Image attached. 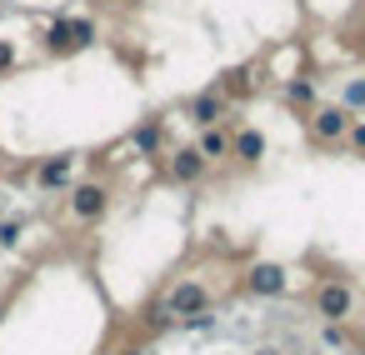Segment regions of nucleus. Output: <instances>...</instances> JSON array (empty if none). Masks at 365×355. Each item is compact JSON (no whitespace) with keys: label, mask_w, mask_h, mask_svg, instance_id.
Returning <instances> with one entry per match:
<instances>
[{"label":"nucleus","mask_w":365,"mask_h":355,"mask_svg":"<svg viewBox=\"0 0 365 355\" xmlns=\"http://www.w3.org/2000/svg\"><path fill=\"white\" fill-rule=\"evenodd\" d=\"M66 210H71V220H81V225L101 220V215L110 210V185H106V180H81V185H71Z\"/></svg>","instance_id":"3"},{"label":"nucleus","mask_w":365,"mask_h":355,"mask_svg":"<svg viewBox=\"0 0 365 355\" xmlns=\"http://www.w3.org/2000/svg\"><path fill=\"white\" fill-rule=\"evenodd\" d=\"M175 330H215V305H210V310H200V315H185Z\"/></svg>","instance_id":"18"},{"label":"nucleus","mask_w":365,"mask_h":355,"mask_svg":"<svg viewBox=\"0 0 365 355\" xmlns=\"http://www.w3.org/2000/svg\"><path fill=\"white\" fill-rule=\"evenodd\" d=\"M106 355H115V350H106Z\"/></svg>","instance_id":"26"},{"label":"nucleus","mask_w":365,"mask_h":355,"mask_svg":"<svg viewBox=\"0 0 365 355\" xmlns=\"http://www.w3.org/2000/svg\"><path fill=\"white\" fill-rule=\"evenodd\" d=\"M160 300H165V310H170L175 320L210 310V290H205L195 275H185V280H175V285H165V290H160Z\"/></svg>","instance_id":"4"},{"label":"nucleus","mask_w":365,"mask_h":355,"mask_svg":"<svg viewBox=\"0 0 365 355\" xmlns=\"http://www.w3.org/2000/svg\"><path fill=\"white\" fill-rule=\"evenodd\" d=\"M205 175H210V165H205V155H200L195 145H180V150L165 155V180H175V185H200Z\"/></svg>","instance_id":"7"},{"label":"nucleus","mask_w":365,"mask_h":355,"mask_svg":"<svg viewBox=\"0 0 365 355\" xmlns=\"http://www.w3.org/2000/svg\"><path fill=\"white\" fill-rule=\"evenodd\" d=\"M355 355H365V345H355Z\"/></svg>","instance_id":"24"},{"label":"nucleus","mask_w":365,"mask_h":355,"mask_svg":"<svg viewBox=\"0 0 365 355\" xmlns=\"http://www.w3.org/2000/svg\"><path fill=\"white\" fill-rule=\"evenodd\" d=\"M350 120H355V115H350L345 106H315V110H310V135H315L320 145H340L345 130H350Z\"/></svg>","instance_id":"6"},{"label":"nucleus","mask_w":365,"mask_h":355,"mask_svg":"<svg viewBox=\"0 0 365 355\" xmlns=\"http://www.w3.org/2000/svg\"><path fill=\"white\" fill-rule=\"evenodd\" d=\"M310 305H315V315H320V320L345 325V320L355 315V285H350V280H340V275H320V280H315V290H310Z\"/></svg>","instance_id":"1"},{"label":"nucleus","mask_w":365,"mask_h":355,"mask_svg":"<svg viewBox=\"0 0 365 355\" xmlns=\"http://www.w3.org/2000/svg\"><path fill=\"white\" fill-rule=\"evenodd\" d=\"M115 6H130V0H115Z\"/></svg>","instance_id":"25"},{"label":"nucleus","mask_w":365,"mask_h":355,"mask_svg":"<svg viewBox=\"0 0 365 355\" xmlns=\"http://www.w3.org/2000/svg\"><path fill=\"white\" fill-rule=\"evenodd\" d=\"M320 345H325V350H355V335H350L345 325H330V320H325V325H320Z\"/></svg>","instance_id":"16"},{"label":"nucleus","mask_w":365,"mask_h":355,"mask_svg":"<svg viewBox=\"0 0 365 355\" xmlns=\"http://www.w3.org/2000/svg\"><path fill=\"white\" fill-rule=\"evenodd\" d=\"M160 145H165V120L160 115H150V120H140L130 130V150L135 155H160Z\"/></svg>","instance_id":"13"},{"label":"nucleus","mask_w":365,"mask_h":355,"mask_svg":"<svg viewBox=\"0 0 365 355\" xmlns=\"http://www.w3.org/2000/svg\"><path fill=\"white\" fill-rule=\"evenodd\" d=\"M96 41V21L91 16H66V21H51L46 26V51L51 56H76Z\"/></svg>","instance_id":"2"},{"label":"nucleus","mask_w":365,"mask_h":355,"mask_svg":"<svg viewBox=\"0 0 365 355\" xmlns=\"http://www.w3.org/2000/svg\"><path fill=\"white\" fill-rule=\"evenodd\" d=\"M140 325H145V335H170V330H175V325H180V320H175V315H170V310H165V300H160V295H155V300H150V305H145V320H140Z\"/></svg>","instance_id":"15"},{"label":"nucleus","mask_w":365,"mask_h":355,"mask_svg":"<svg viewBox=\"0 0 365 355\" xmlns=\"http://www.w3.org/2000/svg\"><path fill=\"white\" fill-rule=\"evenodd\" d=\"M115 355H145V345H125V350H115Z\"/></svg>","instance_id":"22"},{"label":"nucleus","mask_w":365,"mask_h":355,"mask_svg":"<svg viewBox=\"0 0 365 355\" xmlns=\"http://www.w3.org/2000/svg\"><path fill=\"white\" fill-rule=\"evenodd\" d=\"M280 101H285V106H295V110H315V106H320V91H315V81H310V76H285Z\"/></svg>","instance_id":"12"},{"label":"nucleus","mask_w":365,"mask_h":355,"mask_svg":"<svg viewBox=\"0 0 365 355\" xmlns=\"http://www.w3.org/2000/svg\"><path fill=\"white\" fill-rule=\"evenodd\" d=\"M255 86H260V66H230L215 91H220L225 101H245V96H255Z\"/></svg>","instance_id":"10"},{"label":"nucleus","mask_w":365,"mask_h":355,"mask_svg":"<svg viewBox=\"0 0 365 355\" xmlns=\"http://www.w3.org/2000/svg\"><path fill=\"white\" fill-rule=\"evenodd\" d=\"M255 355H280V345H260V350H255Z\"/></svg>","instance_id":"23"},{"label":"nucleus","mask_w":365,"mask_h":355,"mask_svg":"<svg viewBox=\"0 0 365 355\" xmlns=\"http://www.w3.org/2000/svg\"><path fill=\"white\" fill-rule=\"evenodd\" d=\"M285 285H290V275H285V265H275V260H255V265L240 275V290H245V295H260V300L285 295Z\"/></svg>","instance_id":"5"},{"label":"nucleus","mask_w":365,"mask_h":355,"mask_svg":"<svg viewBox=\"0 0 365 355\" xmlns=\"http://www.w3.org/2000/svg\"><path fill=\"white\" fill-rule=\"evenodd\" d=\"M71 175H76V155H71V150H61V155H51V160L36 165V185H41V190H66Z\"/></svg>","instance_id":"9"},{"label":"nucleus","mask_w":365,"mask_h":355,"mask_svg":"<svg viewBox=\"0 0 365 355\" xmlns=\"http://www.w3.org/2000/svg\"><path fill=\"white\" fill-rule=\"evenodd\" d=\"M21 240V220H0V245H16Z\"/></svg>","instance_id":"20"},{"label":"nucleus","mask_w":365,"mask_h":355,"mask_svg":"<svg viewBox=\"0 0 365 355\" xmlns=\"http://www.w3.org/2000/svg\"><path fill=\"white\" fill-rule=\"evenodd\" d=\"M345 145H350V150H365V120H350V130H345Z\"/></svg>","instance_id":"19"},{"label":"nucleus","mask_w":365,"mask_h":355,"mask_svg":"<svg viewBox=\"0 0 365 355\" xmlns=\"http://www.w3.org/2000/svg\"><path fill=\"white\" fill-rule=\"evenodd\" d=\"M11 61H16V51H11V46H0V71H6Z\"/></svg>","instance_id":"21"},{"label":"nucleus","mask_w":365,"mask_h":355,"mask_svg":"<svg viewBox=\"0 0 365 355\" xmlns=\"http://www.w3.org/2000/svg\"><path fill=\"white\" fill-rule=\"evenodd\" d=\"M350 115L355 110H365V76H355V81H345V101H340Z\"/></svg>","instance_id":"17"},{"label":"nucleus","mask_w":365,"mask_h":355,"mask_svg":"<svg viewBox=\"0 0 365 355\" xmlns=\"http://www.w3.org/2000/svg\"><path fill=\"white\" fill-rule=\"evenodd\" d=\"M195 150L205 155V165L230 160V130H225V125H205V130L195 135Z\"/></svg>","instance_id":"14"},{"label":"nucleus","mask_w":365,"mask_h":355,"mask_svg":"<svg viewBox=\"0 0 365 355\" xmlns=\"http://www.w3.org/2000/svg\"><path fill=\"white\" fill-rule=\"evenodd\" d=\"M230 115V101L220 96V91H200L195 101H190V125L195 130H205V125H220Z\"/></svg>","instance_id":"8"},{"label":"nucleus","mask_w":365,"mask_h":355,"mask_svg":"<svg viewBox=\"0 0 365 355\" xmlns=\"http://www.w3.org/2000/svg\"><path fill=\"white\" fill-rule=\"evenodd\" d=\"M230 155H235L240 165H260V160H265V135H260L255 125L230 130Z\"/></svg>","instance_id":"11"}]
</instances>
